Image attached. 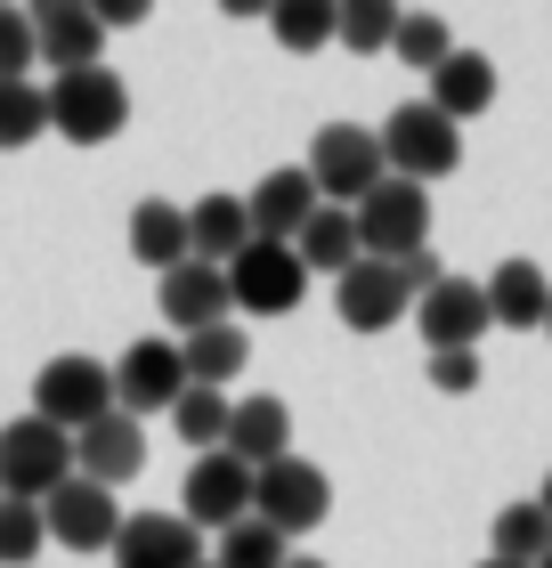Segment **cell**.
Returning a JSON list of instances; mask_svg holds the SVG:
<instances>
[{
  "label": "cell",
  "instance_id": "836d02e7",
  "mask_svg": "<svg viewBox=\"0 0 552 568\" xmlns=\"http://www.w3.org/2000/svg\"><path fill=\"white\" fill-rule=\"evenodd\" d=\"M41 41H33V9H9L0 0V82H33Z\"/></svg>",
  "mask_w": 552,
  "mask_h": 568
},
{
  "label": "cell",
  "instance_id": "74e56055",
  "mask_svg": "<svg viewBox=\"0 0 552 568\" xmlns=\"http://www.w3.org/2000/svg\"><path fill=\"white\" fill-rule=\"evenodd\" d=\"M284 568H325V560H318V552H293V560H284Z\"/></svg>",
  "mask_w": 552,
  "mask_h": 568
},
{
  "label": "cell",
  "instance_id": "44dd1931",
  "mask_svg": "<svg viewBox=\"0 0 552 568\" xmlns=\"http://www.w3.org/2000/svg\"><path fill=\"white\" fill-rule=\"evenodd\" d=\"M431 106L455 122V131H463V122H480L495 106V65L480 58V49H455V58L431 73Z\"/></svg>",
  "mask_w": 552,
  "mask_h": 568
},
{
  "label": "cell",
  "instance_id": "277c9868",
  "mask_svg": "<svg viewBox=\"0 0 552 568\" xmlns=\"http://www.w3.org/2000/svg\"><path fill=\"white\" fill-rule=\"evenodd\" d=\"M309 179H318V195L333 203V212H358V203L390 179V163H382V131H358V122H325L318 146H309Z\"/></svg>",
  "mask_w": 552,
  "mask_h": 568
},
{
  "label": "cell",
  "instance_id": "5b68a950",
  "mask_svg": "<svg viewBox=\"0 0 552 568\" xmlns=\"http://www.w3.org/2000/svg\"><path fill=\"white\" fill-rule=\"evenodd\" d=\"M66 479H73V438L66 430H49L41 415H24V423L0 430V496L49 504Z\"/></svg>",
  "mask_w": 552,
  "mask_h": 568
},
{
  "label": "cell",
  "instance_id": "f1b7e54d",
  "mask_svg": "<svg viewBox=\"0 0 552 568\" xmlns=\"http://www.w3.org/2000/svg\"><path fill=\"white\" fill-rule=\"evenodd\" d=\"M269 24H277L284 49H325L341 33V0H277Z\"/></svg>",
  "mask_w": 552,
  "mask_h": 568
},
{
  "label": "cell",
  "instance_id": "d590c367",
  "mask_svg": "<svg viewBox=\"0 0 552 568\" xmlns=\"http://www.w3.org/2000/svg\"><path fill=\"white\" fill-rule=\"evenodd\" d=\"M390 268H399V284H407V301H423L431 284L446 276V268H439V252H407V261H390Z\"/></svg>",
  "mask_w": 552,
  "mask_h": 568
},
{
  "label": "cell",
  "instance_id": "52a82bcc",
  "mask_svg": "<svg viewBox=\"0 0 552 568\" xmlns=\"http://www.w3.org/2000/svg\"><path fill=\"white\" fill-rule=\"evenodd\" d=\"M325 511H333V479L318 471V463L284 455V463H269V471H252V520H269L277 536L325 528Z\"/></svg>",
  "mask_w": 552,
  "mask_h": 568
},
{
  "label": "cell",
  "instance_id": "f35d334b",
  "mask_svg": "<svg viewBox=\"0 0 552 568\" xmlns=\"http://www.w3.org/2000/svg\"><path fill=\"white\" fill-rule=\"evenodd\" d=\"M536 504H544V511H552V471H544V496H536Z\"/></svg>",
  "mask_w": 552,
  "mask_h": 568
},
{
  "label": "cell",
  "instance_id": "7a4b0ae2",
  "mask_svg": "<svg viewBox=\"0 0 552 568\" xmlns=\"http://www.w3.org/2000/svg\"><path fill=\"white\" fill-rule=\"evenodd\" d=\"M33 415H41L49 430L82 438L90 423L114 415V366H98V357H82V349L49 357V366L33 374Z\"/></svg>",
  "mask_w": 552,
  "mask_h": 568
},
{
  "label": "cell",
  "instance_id": "7402d4cb",
  "mask_svg": "<svg viewBox=\"0 0 552 568\" xmlns=\"http://www.w3.org/2000/svg\"><path fill=\"white\" fill-rule=\"evenodd\" d=\"M244 244H252V212H244V195H203L195 212H188V252H195L203 268H228Z\"/></svg>",
  "mask_w": 552,
  "mask_h": 568
},
{
  "label": "cell",
  "instance_id": "1f68e13d",
  "mask_svg": "<svg viewBox=\"0 0 552 568\" xmlns=\"http://www.w3.org/2000/svg\"><path fill=\"white\" fill-rule=\"evenodd\" d=\"M399 17L407 9H390V0H341V41H350L358 58H374V49L399 41Z\"/></svg>",
  "mask_w": 552,
  "mask_h": 568
},
{
  "label": "cell",
  "instance_id": "4fadbf2b",
  "mask_svg": "<svg viewBox=\"0 0 552 568\" xmlns=\"http://www.w3.org/2000/svg\"><path fill=\"white\" fill-rule=\"evenodd\" d=\"M244 212H252V236H260V244H293L301 227L325 212V195H318V179H309V163H277V171L244 195Z\"/></svg>",
  "mask_w": 552,
  "mask_h": 568
},
{
  "label": "cell",
  "instance_id": "9a60e30c",
  "mask_svg": "<svg viewBox=\"0 0 552 568\" xmlns=\"http://www.w3.org/2000/svg\"><path fill=\"white\" fill-rule=\"evenodd\" d=\"M407 284H399V268L390 261H358L350 276H333V317L350 325V333H390L407 317Z\"/></svg>",
  "mask_w": 552,
  "mask_h": 568
},
{
  "label": "cell",
  "instance_id": "e0dca14e",
  "mask_svg": "<svg viewBox=\"0 0 552 568\" xmlns=\"http://www.w3.org/2000/svg\"><path fill=\"white\" fill-rule=\"evenodd\" d=\"M33 41H41V65L82 73V65H98V49H107V24H98V9H82V0H41Z\"/></svg>",
  "mask_w": 552,
  "mask_h": 568
},
{
  "label": "cell",
  "instance_id": "f546056e",
  "mask_svg": "<svg viewBox=\"0 0 552 568\" xmlns=\"http://www.w3.org/2000/svg\"><path fill=\"white\" fill-rule=\"evenodd\" d=\"M293 552H284V536L269 520H235L220 528V545H212V568H284Z\"/></svg>",
  "mask_w": 552,
  "mask_h": 568
},
{
  "label": "cell",
  "instance_id": "60d3db41",
  "mask_svg": "<svg viewBox=\"0 0 552 568\" xmlns=\"http://www.w3.org/2000/svg\"><path fill=\"white\" fill-rule=\"evenodd\" d=\"M544 333H552V308H544Z\"/></svg>",
  "mask_w": 552,
  "mask_h": 568
},
{
  "label": "cell",
  "instance_id": "484cf974",
  "mask_svg": "<svg viewBox=\"0 0 552 568\" xmlns=\"http://www.w3.org/2000/svg\"><path fill=\"white\" fill-rule=\"evenodd\" d=\"M552 552V511L544 504H504L488 520V560H512V568H536Z\"/></svg>",
  "mask_w": 552,
  "mask_h": 568
},
{
  "label": "cell",
  "instance_id": "9c48e42d",
  "mask_svg": "<svg viewBox=\"0 0 552 568\" xmlns=\"http://www.w3.org/2000/svg\"><path fill=\"white\" fill-rule=\"evenodd\" d=\"M179 398H188V357H179V342H130L114 357V406L130 423L171 415Z\"/></svg>",
  "mask_w": 552,
  "mask_h": 568
},
{
  "label": "cell",
  "instance_id": "7bdbcfd3",
  "mask_svg": "<svg viewBox=\"0 0 552 568\" xmlns=\"http://www.w3.org/2000/svg\"><path fill=\"white\" fill-rule=\"evenodd\" d=\"M203 568H212V560H203Z\"/></svg>",
  "mask_w": 552,
  "mask_h": 568
},
{
  "label": "cell",
  "instance_id": "7c38bea8",
  "mask_svg": "<svg viewBox=\"0 0 552 568\" xmlns=\"http://www.w3.org/2000/svg\"><path fill=\"white\" fill-rule=\"evenodd\" d=\"M488 284H471V276H439L423 301H414V333L439 349H480V333H488Z\"/></svg>",
  "mask_w": 552,
  "mask_h": 568
},
{
  "label": "cell",
  "instance_id": "ab89813d",
  "mask_svg": "<svg viewBox=\"0 0 552 568\" xmlns=\"http://www.w3.org/2000/svg\"><path fill=\"white\" fill-rule=\"evenodd\" d=\"M480 568H512V560H480Z\"/></svg>",
  "mask_w": 552,
  "mask_h": 568
},
{
  "label": "cell",
  "instance_id": "83f0119b",
  "mask_svg": "<svg viewBox=\"0 0 552 568\" xmlns=\"http://www.w3.org/2000/svg\"><path fill=\"white\" fill-rule=\"evenodd\" d=\"M49 131V90L41 82H0V154L33 146Z\"/></svg>",
  "mask_w": 552,
  "mask_h": 568
},
{
  "label": "cell",
  "instance_id": "d4e9b609",
  "mask_svg": "<svg viewBox=\"0 0 552 568\" xmlns=\"http://www.w3.org/2000/svg\"><path fill=\"white\" fill-rule=\"evenodd\" d=\"M293 252H301V268H309V276H318V268H325V276H350V268L365 261V244H358V212H333V203H325V212L293 236Z\"/></svg>",
  "mask_w": 552,
  "mask_h": 568
},
{
  "label": "cell",
  "instance_id": "5bb4252c",
  "mask_svg": "<svg viewBox=\"0 0 552 568\" xmlns=\"http://www.w3.org/2000/svg\"><path fill=\"white\" fill-rule=\"evenodd\" d=\"M114 568H203V528H188L179 511H122Z\"/></svg>",
  "mask_w": 552,
  "mask_h": 568
},
{
  "label": "cell",
  "instance_id": "3957f363",
  "mask_svg": "<svg viewBox=\"0 0 552 568\" xmlns=\"http://www.w3.org/2000/svg\"><path fill=\"white\" fill-rule=\"evenodd\" d=\"M382 163H390V179L431 187V179H446V171L463 163V131L431 106V98H407V106L382 122Z\"/></svg>",
  "mask_w": 552,
  "mask_h": 568
},
{
  "label": "cell",
  "instance_id": "8d00e7d4",
  "mask_svg": "<svg viewBox=\"0 0 552 568\" xmlns=\"http://www.w3.org/2000/svg\"><path fill=\"white\" fill-rule=\"evenodd\" d=\"M98 24H107V33H130V24H147V0H98Z\"/></svg>",
  "mask_w": 552,
  "mask_h": 568
},
{
  "label": "cell",
  "instance_id": "e575fe53",
  "mask_svg": "<svg viewBox=\"0 0 552 568\" xmlns=\"http://www.w3.org/2000/svg\"><path fill=\"white\" fill-rule=\"evenodd\" d=\"M480 382H488L480 349H439V357H431V390H446V398H471Z\"/></svg>",
  "mask_w": 552,
  "mask_h": 568
},
{
  "label": "cell",
  "instance_id": "b9f144b4",
  "mask_svg": "<svg viewBox=\"0 0 552 568\" xmlns=\"http://www.w3.org/2000/svg\"><path fill=\"white\" fill-rule=\"evenodd\" d=\"M536 568H552V552H544V560H536Z\"/></svg>",
  "mask_w": 552,
  "mask_h": 568
},
{
  "label": "cell",
  "instance_id": "30bf717a",
  "mask_svg": "<svg viewBox=\"0 0 552 568\" xmlns=\"http://www.w3.org/2000/svg\"><path fill=\"white\" fill-rule=\"evenodd\" d=\"M41 520H49V545H66V552H114L122 504H114V487H98V479L73 471L58 496L41 504Z\"/></svg>",
  "mask_w": 552,
  "mask_h": 568
},
{
  "label": "cell",
  "instance_id": "cb8c5ba5",
  "mask_svg": "<svg viewBox=\"0 0 552 568\" xmlns=\"http://www.w3.org/2000/svg\"><path fill=\"white\" fill-rule=\"evenodd\" d=\"M130 252H139V261L147 268H188L195 261V252H188V212H179V203H139V212H130Z\"/></svg>",
  "mask_w": 552,
  "mask_h": 568
},
{
  "label": "cell",
  "instance_id": "8fae6325",
  "mask_svg": "<svg viewBox=\"0 0 552 568\" xmlns=\"http://www.w3.org/2000/svg\"><path fill=\"white\" fill-rule=\"evenodd\" d=\"M179 520L188 528H235L252 520V471L235 455H195L188 487H179Z\"/></svg>",
  "mask_w": 552,
  "mask_h": 568
},
{
  "label": "cell",
  "instance_id": "4316f807",
  "mask_svg": "<svg viewBox=\"0 0 552 568\" xmlns=\"http://www.w3.org/2000/svg\"><path fill=\"white\" fill-rule=\"evenodd\" d=\"M228 415H235L228 390H188V398L171 406V430L188 438L195 455H220V447H228Z\"/></svg>",
  "mask_w": 552,
  "mask_h": 568
},
{
  "label": "cell",
  "instance_id": "8992f818",
  "mask_svg": "<svg viewBox=\"0 0 552 568\" xmlns=\"http://www.w3.org/2000/svg\"><path fill=\"white\" fill-rule=\"evenodd\" d=\"M228 301L244 308V317H293V308L309 301V268L293 244H244L228 261Z\"/></svg>",
  "mask_w": 552,
  "mask_h": 568
},
{
  "label": "cell",
  "instance_id": "6da1fadb",
  "mask_svg": "<svg viewBox=\"0 0 552 568\" xmlns=\"http://www.w3.org/2000/svg\"><path fill=\"white\" fill-rule=\"evenodd\" d=\"M130 122V82L114 65H82V73H58L49 82V131L73 139V146H107L122 139Z\"/></svg>",
  "mask_w": 552,
  "mask_h": 568
},
{
  "label": "cell",
  "instance_id": "4dcf8cb0",
  "mask_svg": "<svg viewBox=\"0 0 552 568\" xmlns=\"http://www.w3.org/2000/svg\"><path fill=\"white\" fill-rule=\"evenodd\" d=\"M49 545V520H41V504H17V496H0V568H33Z\"/></svg>",
  "mask_w": 552,
  "mask_h": 568
},
{
  "label": "cell",
  "instance_id": "ffe728a7",
  "mask_svg": "<svg viewBox=\"0 0 552 568\" xmlns=\"http://www.w3.org/2000/svg\"><path fill=\"white\" fill-rule=\"evenodd\" d=\"M544 308H552V276H544L536 261H495V276H488V317H495V325L536 333Z\"/></svg>",
  "mask_w": 552,
  "mask_h": 568
},
{
  "label": "cell",
  "instance_id": "ac0fdd59",
  "mask_svg": "<svg viewBox=\"0 0 552 568\" xmlns=\"http://www.w3.org/2000/svg\"><path fill=\"white\" fill-rule=\"evenodd\" d=\"M220 455H235L244 471H269V463L293 455V415H284V398H235Z\"/></svg>",
  "mask_w": 552,
  "mask_h": 568
},
{
  "label": "cell",
  "instance_id": "2e32d148",
  "mask_svg": "<svg viewBox=\"0 0 552 568\" xmlns=\"http://www.w3.org/2000/svg\"><path fill=\"white\" fill-rule=\"evenodd\" d=\"M73 471L98 479V487H122V479H139L147 471V423H130L122 406L107 423H90L82 438H73Z\"/></svg>",
  "mask_w": 552,
  "mask_h": 568
},
{
  "label": "cell",
  "instance_id": "ba28073f",
  "mask_svg": "<svg viewBox=\"0 0 552 568\" xmlns=\"http://www.w3.org/2000/svg\"><path fill=\"white\" fill-rule=\"evenodd\" d=\"M358 244H365V261L431 252V195L414 187V179H382V187L358 203Z\"/></svg>",
  "mask_w": 552,
  "mask_h": 568
},
{
  "label": "cell",
  "instance_id": "d6986e66",
  "mask_svg": "<svg viewBox=\"0 0 552 568\" xmlns=\"http://www.w3.org/2000/svg\"><path fill=\"white\" fill-rule=\"evenodd\" d=\"M228 268H203V261H188V268H171L163 276V317L179 325V333H203V325H228Z\"/></svg>",
  "mask_w": 552,
  "mask_h": 568
},
{
  "label": "cell",
  "instance_id": "603a6c76",
  "mask_svg": "<svg viewBox=\"0 0 552 568\" xmlns=\"http://www.w3.org/2000/svg\"><path fill=\"white\" fill-rule=\"evenodd\" d=\"M179 357H188V390H228L252 366V333L244 325H203V333L179 342Z\"/></svg>",
  "mask_w": 552,
  "mask_h": 568
},
{
  "label": "cell",
  "instance_id": "d6a6232c",
  "mask_svg": "<svg viewBox=\"0 0 552 568\" xmlns=\"http://www.w3.org/2000/svg\"><path fill=\"white\" fill-rule=\"evenodd\" d=\"M390 49H399L407 65L439 73L446 58H455V33H446V17H423V9H414V17H399V41H390Z\"/></svg>",
  "mask_w": 552,
  "mask_h": 568
}]
</instances>
